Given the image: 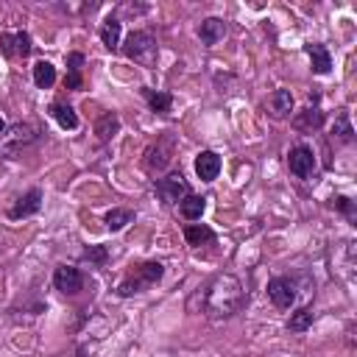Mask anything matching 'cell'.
Returning a JSON list of instances; mask_svg holds the SVG:
<instances>
[{"label":"cell","instance_id":"obj_20","mask_svg":"<svg viewBox=\"0 0 357 357\" xmlns=\"http://www.w3.org/2000/svg\"><path fill=\"white\" fill-rule=\"evenodd\" d=\"M184 240H187V245L201 248V245H206V243L215 240V231L206 223H187L184 226Z\"/></svg>","mask_w":357,"mask_h":357},{"label":"cell","instance_id":"obj_16","mask_svg":"<svg viewBox=\"0 0 357 357\" xmlns=\"http://www.w3.org/2000/svg\"><path fill=\"white\" fill-rule=\"evenodd\" d=\"M304 50H307V56H310V61H312V73L326 75V73L332 70V53H329L324 45L310 42V45H304Z\"/></svg>","mask_w":357,"mask_h":357},{"label":"cell","instance_id":"obj_2","mask_svg":"<svg viewBox=\"0 0 357 357\" xmlns=\"http://www.w3.org/2000/svg\"><path fill=\"white\" fill-rule=\"evenodd\" d=\"M120 47H123L128 61H134L139 67H156L159 45H156V39L148 31H131L126 36V42H120Z\"/></svg>","mask_w":357,"mask_h":357},{"label":"cell","instance_id":"obj_27","mask_svg":"<svg viewBox=\"0 0 357 357\" xmlns=\"http://www.w3.org/2000/svg\"><path fill=\"white\" fill-rule=\"evenodd\" d=\"M312 326V310L310 307H298L296 312H290V318H287V332H307Z\"/></svg>","mask_w":357,"mask_h":357},{"label":"cell","instance_id":"obj_7","mask_svg":"<svg viewBox=\"0 0 357 357\" xmlns=\"http://www.w3.org/2000/svg\"><path fill=\"white\" fill-rule=\"evenodd\" d=\"M265 290H268L271 304L279 307V310H290L296 304V298H298V284L290 276H273V279H268V287Z\"/></svg>","mask_w":357,"mask_h":357},{"label":"cell","instance_id":"obj_6","mask_svg":"<svg viewBox=\"0 0 357 357\" xmlns=\"http://www.w3.org/2000/svg\"><path fill=\"white\" fill-rule=\"evenodd\" d=\"M192 190H190V184H187V178L181 176V170H173V173H167V176H162L159 181H156V195H159V201L165 204V206H176L181 198H187Z\"/></svg>","mask_w":357,"mask_h":357},{"label":"cell","instance_id":"obj_4","mask_svg":"<svg viewBox=\"0 0 357 357\" xmlns=\"http://www.w3.org/2000/svg\"><path fill=\"white\" fill-rule=\"evenodd\" d=\"M39 137L36 126L33 123H14V126H6V131L0 134V156L6 159H17L28 145H33Z\"/></svg>","mask_w":357,"mask_h":357},{"label":"cell","instance_id":"obj_17","mask_svg":"<svg viewBox=\"0 0 357 357\" xmlns=\"http://www.w3.org/2000/svg\"><path fill=\"white\" fill-rule=\"evenodd\" d=\"M50 117L64 128V131H75L78 128V114H75V109L70 106V103H61V100H56V103H50Z\"/></svg>","mask_w":357,"mask_h":357},{"label":"cell","instance_id":"obj_15","mask_svg":"<svg viewBox=\"0 0 357 357\" xmlns=\"http://www.w3.org/2000/svg\"><path fill=\"white\" fill-rule=\"evenodd\" d=\"M223 36H226V22L220 20V17H206V20H201V25H198V39L204 42V45H218V42H223Z\"/></svg>","mask_w":357,"mask_h":357},{"label":"cell","instance_id":"obj_21","mask_svg":"<svg viewBox=\"0 0 357 357\" xmlns=\"http://www.w3.org/2000/svg\"><path fill=\"white\" fill-rule=\"evenodd\" d=\"M268 106H271L273 117H287L293 112V92L290 89H273L268 98Z\"/></svg>","mask_w":357,"mask_h":357},{"label":"cell","instance_id":"obj_3","mask_svg":"<svg viewBox=\"0 0 357 357\" xmlns=\"http://www.w3.org/2000/svg\"><path fill=\"white\" fill-rule=\"evenodd\" d=\"M162 273H165V265H162V262H142V265H137L134 271H128V273L120 279L117 293H120L123 298H128V296H134V293H142V290L153 287V284L162 279Z\"/></svg>","mask_w":357,"mask_h":357},{"label":"cell","instance_id":"obj_30","mask_svg":"<svg viewBox=\"0 0 357 357\" xmlns=\"http://www.w3.org/2000/svg\"><path fill=\"white\" fill-rule=\"evenodd\" d=\"M3 131H6V123H3V117H0V134H3Z\"/></svg>","mask_w":357,"mask_h":357},{"label":"cell","instance_id":"obj_8","mask_svg":"<svg viewBox=\"0 0 357 357\" xmlns=\"http://www.w3.org/2000/svg\"><path fill=\"white\" fill-rule=\"evenodd\" d=\"M310 106H304L301 112H296L293 114V128L296 131H301V134H312V131H318L321 126H324V109L318 106V92H312L310 95Z\"/></svg>","mask_w":357,"mask_h":357},{"label":"cell","instance_id":"obj_14","mask_svg":"<svg viewBox=\"0 0 357 357\" xmlns=\"http://www.w3.org/2000/svg\"><path fill=\"white\" fill-rule=\"evenodd\" d=\"M220 173V156L215 151H201L195 156V176L201 181H215Z\"/></svg>","mask_w":357,"mask_h":357},{"label":"cell","instance_id":"obj_26","mask_svg":"<svg viewBox=\"0 0 357 357\" xmlns=\"http://www.w3.org/2000/svg\"><path fill=\"white\" fill-rule=\"evenodd\" d=\"M106 229L109 231H120V229H126L128 223H134V209H126V206H114V209H109L106 212Z\"/></svg>","mask_w":357,"mask_h":357},{"label":"cell","instance_id":"obj_28","mask_svg":"<svg viewBox=\"0 0 357 357\" xmlns=\"http://www.w3.org/2000/svg\"><path fill=\"white\" fill-rule=\"evenodd\" d=\"M332 206L349 220V226H357V206H354L351 198H346V195H335V198H332Z\"/></svg>","mask_w":357,"mask_h":357},{"label":"cell","instance_id":"obj_12","mask_svg":"<svg viewBox=\"0 0 357 357\" xmlns=\"http://www.w3.org/2000/svg\"><path fill=\"white\" fill-rule=\"evenodd\" d=\"M81 284H84V276H81V271L75 265H56V271H53V287L59 293L73 296V293L81 290Z\"/></svg>","mask_w":357,"mask_h":357},{"label":"cell","instance_id":"obj_24","mask_svg":"<svg viewBox=\"0 0 357 357\" xmlns=\"http://www.w3.org/2000/svg\"><path fill=\"white\" fill-rule=\"evenodd\" d=\"M329 139H337V142H351L354 139V128H351V120H349V112L340 109L332 128H329Z\"/></svg>","mask_w":357,"mask_h":357},{"label":"cell","instance_id":"obj_11","mask_svg":"<svg viewBox=\"0 0 357 357\" xmlns=\"http://www.w3.org/2000/svg\"><path fill=\"white\" fill-rule=\"evenodd\" d=\"M170 156H173V137H162L156 145L148 148L145 153V170L148 173H162L167 165H170Z\"/></svg>","mask_w":357,"mask_h":357},{"label":"cell","instance_id":"obj_10","mask_svg":"<svg viewBox=\"0 0 357 357\" xmlns=\"http://www.w3.org/2000/svg\"><path fill=\"white\" fill-rule=\"evenodd\" d=\"M31 47H33L31 36L25 31H14V33L3 31L0 33V53L6 59H25V56H31Z\"/></svg>","mask_w":357,"mask_h":357},{"label":"cell","instance_id":"obj_1","mask_svg":"<svg viewBox=\"0 0 357 357\" xmlns=\"http://www.w3.org/2000/svg\"><path fill=\"white\" fill-rule=\"evenodd\" d=\"M198 298H201V312L209 321H229L243 310L245 290L234 273H218L204 284Z\"/></svg>","mask_w":357,"mask_h":357},{"label":"cell","instance_id":"obj_22","mask_svg":"<svg viewBox=\"0 0 357 357\" xmlns=\"http://www.w3.org/2000/svg\"><path fill=\"white\" fill-rule=\"evenodd\" d=\"M31 75H33V84L39 89H50L56 84V67L47 61V59H39L33 67H31Z\"/></svg>","mask_w":357,"mask_h":357},{"label":"cell","instance_id":"obj_18","mask_svg":"<svg viewBox=\"0 0 357 357\" xmlns=\"http://www.w3.org/2000/svg\"><path fill=\"white\" fill-rule=\"evenodd\" d=\"M142 98L148 100L151 112H156V114H167V112L173 109V95H170V92H165V89L142 86Z\"/></svg>","mask_w":357,"mask_h":357},{"label":"cell","instance_id":"obj_29","mask_svg":"<svg viewBox=\"0 0 357 357\" xmlns=\"http://www.w3.org/2000/svg\"><path fill=\"white\" fill-rule=\"evenodd\" d=\"M81 257H84L86 262H92V265H103V262L109 259V248H106V245H86Z\"/></svg>","mask_w":357,"mask_h":357},{"label":"cell","instance_id":"obj_25","mask_svg":"<svg viewBox=\"0 0 357 357\" xmlns=\"http://www.w3.org/2000/svg\"><path fill=\"white\" fill-rule=\"evenodd\" d=\"M204 209H206V198H204V195L190 192L187 198L178 201V212H181V218H187V220H201Z\"/></svg>","mask_w":357,"mask_h":357},{"label":"cell","instance_id":"obj_5","mask_svg":"<svg viewBox=\"0 0 357 357\" xmlns=\"http://www.w3.org/2000/svg\"><path fill=\"white\" fill-rule=\"evenodd\" d=\"M287 170H290L296 178H301V181L312 178V176H315V151H312V145L296 142V145L287 151Z\"/></svg>","mask_w":357,"mask_h":357},{"label":"cell","instance_id":"obj_23","mask_svg":"<svg viewBox=\"0 0 357 357\" xmlns=\"http://www.w3.org/2000/svg\"><path fill=\"white\" fill-rule=\"evenodd\" d=\"M120 131V117L114 112H103L98 120H95V134L100 142H109L114 134Z\"/></svg>","mask_w":357,"mask_h":357},{"label":"cell","instance_id":"obj_19","mask_svg":"<svg viewBox=\"0 0 357 357\" xmlns=\"http://www.w3.org/2000/svg\"><path fill=\"white\" fill-rule=\"evenodd\" d=\"M84 53L73 50L67 53V89H81L84 86Z\"/></svg>","mask_w":357,"mask_h":357},{"label":"cell","instance_id":"obj_13","mask_svg":"<svg viewBox=\"0 0 357 357\" xmlns=\"http://www.w3.org/2000/svg\"><path fill=\"white\" fill-rule=\"evenodd\" d=\"M98 36H100L103 47L114 53V50L120 47V36H123V22H120V17L109 14V17L100 22V28H98Z\"/></svg>","mask_w":357,"mask_h":357},{"label":"cell","instance_id":"obj_9","mask_svg":"<svg viewBox=\"0 0 357 357\" xmlns=\"http://www.w3.org/2000/svg\"><path fill=\"white\" fill-rule=\"evenodd\" d=\"M42 209V190L39 187H31V190H25L22 195H17L14 198V204L8 206V218L11 220H25V218H31V215H36Z\"/></svg>","mask_w":357,"mask_h":357}]
</instances>
